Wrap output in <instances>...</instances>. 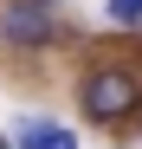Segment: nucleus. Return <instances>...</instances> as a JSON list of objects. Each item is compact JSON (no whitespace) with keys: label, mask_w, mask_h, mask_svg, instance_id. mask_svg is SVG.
I'll use <instances>...</instances> for the list:
<instances>
[{"label":"nucleus","mask_w":142,"mask_h":149,"mask_svg":"<svg viewBox=\"0 0 142 149\" xmlns=\"http://www.w3.org/2000/svg\"><path fill=\"white\" fill-rule=\"evenodd\" d=\"M45 149H71V130H45Z\"/></svg>","instance_id":"5"},{"label":"nucleus","mask_w":142,"mask_h":149,"mask_svg":"<svg viewBox=\"0 0 142 149\" xmlns=\"http://www.w3.org/2000/svg\"><path fill=\"white\" fill-rule=\"evenodd\" d=\"M136 71H123V65H97L84 78V117L90 123H116V117H129L136 110Z\"/></svg>","instance_id":"1"},{"label":"nucleus","mask_w":142,"mask_h":149,"mask_svg":"<svg viewBox=\"0 0 142 149\" xmlns=\"http://www.w3.org/2000/svg\"><path fill=\"white\" fill-rule=\"evenodd\" d=\"M45 130H52L45 117H19V136H13V149H45Z\"/></svg>","instance_id":"3"},{"label":"nucleus","mask_w":142,"mask_h":149,"mask_svg":"<svg viewBox=\"0 0 142 149\" xmlns=\"http://www.w3.org/2000/svg\"><path fill=\"white\" fill-rule=\"evenodd\" d=\"M0 33H7L13 45H45L58 26H52V7H45V0H19V7L0 19Z\"/></svg>","instance_id":"2"},{"label":"nucleus","mask_w":142,"mask_h":149,"mask_svg":"<svg viewBox=\"0 0 142 149\" xmlns=\"http://www.w3.org/2000/svg\"><path fill=\"white\" fill-rule=\"evenodd\" d=\"M110 19L116 26H142V0H110Z\"/></svg>","instance_id":"4"}]
</instances>
